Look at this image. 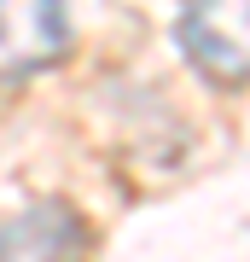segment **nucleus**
<instances>
[{
  "instance_id": "obj_2",
  "label": "nucleus",
  "mask_w": 250,
  "mask_h": 262,
  "mask_svg": "<svg viewBox=\"0 0 250 262\" xmlns=\"http://www.w3.org/2000/svg\"><path fill=\"white\" fill-rule=\"evenodd\" d=\"M175 35H180L186 58L204 76H215V82H244V53H250L244 0H186Z\"/></svg>"
},
{
  "instance_id": "obj_1",
  "label": "nucleus",
  "mask_w": 250,
  "mask_h": 262,
  "mask_svg": "<svg viewBox=\"0 0 250 262\" xmlns=\"http://www.w3.org/2000/svg\"><path fill=\"white\" fill-rule=\"evenodd\" d=\"M70 47V0H0V82L47 70Z\"/></svg>"
},
{
  "instance_id": "obj_3",
  "label": "nucleus",
  "mask_w": 250,
  "mask_h": 262,
  "mask_svg": "<svg viewBox=\"0 0 250 262\" xmlns=\"http://www.w3.org/2000/svg\"><path fill=\"white\" fill-rule=\"evenodd\" d=\"M82 256H87V227L64 204H35L0 233V262H82Z\"/></svg>"
}]
</instances>
